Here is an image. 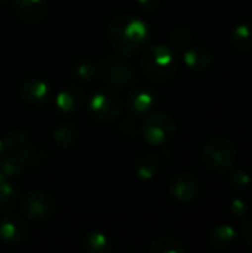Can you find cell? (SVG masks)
I'll return each instance as SVG.
<instances>
[{
	"label": "cell",
	"mask_w": 252,
	"mask_h": 253,
	"mask_svg": "<svg viewBox=\"0 0 252 253\" xmlns=\"http://www.w3.org/2000/svg\"><path fill=\"white\" fill-rule=\"evenodd\" d=\"M107 36L113 49L128 58L143 50L150 39V28L140 16L122 13L111 19Z\"/></svg>",
	"instance_id": "1"
},
{
	"label": "cell",
	"mask_w": 252,
	"mask_h": 253,
	"mask_svg": "<svg viewBox=\"0 0 252 253\" xmlns=\"http://www.w3.org/2000/svg\"><path fill=\"white\" fill-rule=\"evenodd\" d=\"M141 67L150 80L165 83L175 76L178 70V56L171 46L154 44L144 50L141 56Z\"/></svg>",
	"instance_id": "2"
},
{
	"label": "cell",
	"mask_w": 252,
	"mask_h": 253,
	"mask_svg": "<svg viewBox=\"0 0 252 253\" xmlns=\"http://www.w3.org/2000/svg\"><path fill=\"white\" fill-rule=\"evenodd\" d=\"M236 156L235 144L226 138L217 136L205 144L202 150V163L211 173L221 175L232 170Z\"/></svg>",
	"instance_id": "3"
},
{
	"label": "cell",
	"mask_w": 252,
	"mask_h": 253,
	"mask_svg": "<svg viewBox=\"0 0 252 253\" xmlns=\"http://www.w3.org/2000/svg\"><path fill=\"white\" fill-rule=\"evenodd\" d=\"M86 111L95 122H113L122 111V99L116 90L104 87L88 99Z\"/></svg>",
	"instance_id": "4"
},
{
	"label": "cell",
	"mask_w": 252,
	"mask_h": 253,
	"mask_svg": "<svg viewBox=\"0 0 252 253\" xmlns=\"http://www.w3.org/2000/svg\"><path fill=\"white\" fill-rule=\"evenodd\" d=\"M143 135L150 145L163 147L168 142H171L177 135L175 119L165 111L151 113L144 122Z\"/></svg>",
	"instance_id": "5"
},
{
	"label": "cell",
	"mask_w": 252,
	"mask_h": 253,
	"mask_svg": "<svg viewBox=\"0 0 252 253\" xmlns=\"http://www.w3.org/2000/svg\"><path fill=\"white\" fill-rule=\"evenodd\" d=\"M19 208L25 219L33 222H45L56 212V202L48 193L30 191L21 199Z\"/></svg>",
	"instance_id": "6"
},
{
	"label": "cell",
	"mask_w": 252,
	"mask_h": 253,
	"mask_svg": "<svg viewBox=\"0 0 252 253\" xmlns=\"http://www.w3.org/2000/svg\"><path fill=\"white\" fill-rule=\"evenodd\" d=\"M97 76L111 87H129L137 82L134 68L114 58H104L97 65Z\"/></svg>",
	"instance_id": "7"
},
{
	"label": "cell",
	"mask_w": 252,
	"mask_h": 253,
	"mask_svg": "<svg viewBox=\"0 0 252 253\" xmlns=\"http://www.w3.org/2000/svg\"><path fill=\"white\" fill-rule=\"evenodd\" d=\"M168 193L175 202L189 203L195 200L199 193V179L193 172H181L171 179Z\"/></svg>",
	"instance_id": "8"
},
{
	"label": "cell",
	"mask_w": 252,
	"mask_h": 253,
	"mask_svg": "<svg viewBox=\"0 0 252 253\" xmlns=\"http://www.w3.org/2000/svg\"><path fill=\"white\" fill-rule=\"evenodd\" d=\"M28 239L25 221L16 215H7L0 221V240L9 246H18Z\"/></svg>",
	"instance_id": "9"
},
{
	"label": "cell",
	"mask_w": 252,
	"mask_h": 253,
	"mask_svg": "<svg viewBox=\"0 0 252 253\" xmlns=\"http://www.w3.org/2000/svg\"><path fill=\"white\" fill-rule=\"evenodd\" d=\"M157 104V95L150 87H138L134 89L128 99H126V108L131 114L141 116L150 113Z\"/></svg>",
	"instance_id": "10"
},
{
	"label": "cell",
	"mask_w": 252,
	"mask_h": 253,
	"mask_svg": "<svg viewBox=\"0 0 252 253\" xmlns=\"http://www.w3.org/2000/svg\"><path fill=\"white\" fill-rule=\"evenodd\" d=\"M86 104V95L80 87H65L58 92L55 107L61 114H76Z\"/></svg>",
	"instance_id": "11"
},
{
	"label": "cell",
	"mask_w": 252,
	"mask_h": 253,
	"mask_svg": "<svg viewBox=\"0 0 252 253\" xmlns=\"http://www.w3.org/2000/svg\"><path fill=\"white\" fill-rule=\"evenodd\" d=\"M21 96L30 105H42L50 96V84L40 77L28 79L21 87Z\"/></svg>",
	"instance_id": "12"
},
{
	"label": "cell",
	"mask_w": 252,
	"mask_h": 253,
	"mask_svg": "<svg viewBox=\"0 0 252 253\" xmlns=\"http://www.w3.org/2000/svg\"><path fill=\"white\" fill-rule=\"evenodd\" d=\"M15 10L22 21L37 24L45 19L48 4L46 0H15Z\"/></svg>",
	"instance_id": "13"
},
{
	"label": "cell",
	"mask_w": 252,
	"mask_h": 253,
	"mask_svg": "<svg viewBox=\"0 0 252 253\" xmlns=\"http://www.w3.org/2000/svg\"><path fill=\"white\" fill-rule=\"evenodd\" d=\"M183 61L193 71H206L212 65L214 56L208 49L202 46H195L184 52Z\"/></svg>",
	"instance_id": "14"
},
{
	"label": "cell",
	"mask_w": 252,
	"mask_h": 253,
	"mask_svg": "<svg viewBox=\"0 0 252 253\" xmlns=\"http://www.w3.org/2000/svg\"><path fill=\"white\" fill-rule=\"evenodd\" d=\"M134 172L143 181L153 179L157 175V172H159V157L154 153H150V151L141 153L135 159Z\"/></svg>",
	"instance_id": "15"
},
{
	"label": "cell",
	"mask_w": 252,
	"mask_h": 253,
	"mask_svg": "<svg viewBox=\"0 0 252 253\" xmlns=\"http://www.w3.org/2000/svg\"><path fill=\"white\" fill-rule=\"evenodd\" d=\"M236 242V231L233 227L223 224L211 230L208 234V245L215 251H223Z\"/></svg>",
	"instance_id": "16"
},
{
	"label": "cell",
	"mask_w": 252,
	"mask_h": 253,
	"mask_svg": "<svg viewBox=\"0 0 252 253\" xmlns=\"http://www.w3.org/2000/svg\"><path fill=\"white\" fill-rule=\"evenodd\" d=\"M83 248L91 253H111L113 252V242L111 239L104 234L102 231H88L83 236Z\"/></svg>",
	"instance_id": "17"
},
{
	"label": "cell",
	"mask_w": 252,
	"mask_h": 253,
	"mask_svg": "<svg viewBox=\"0 0 252 253\" xmlns=\"http://www.w3.org/2000/svg\"><path fill=\"white\" fill-rule=\"evenodd\" d=\"M79 139V132L76 129V126L70 125V123H64L55 127L53 130V141L56 142L58 147L68 150L73 148L76 145Z\"/></svg>",
	"instance_id": "18"
},
{
	"label": "cell",
	"mask_w": 252,
	"mask_h": 253,
	"mask_svg": "<svg viewBox=\"0 0 252 253\" xmlns=\"http://www.w3.org/2000/svg\"><path fill=\"white\" fill-rule=\"evenodd\" d=\"M25 166L27 162L21 151H10V154L3 157V160L0 162V169L7 178L22 173L25 170Z\"/></svg>",
	"instance_id": "19"
},
{
	"label": "cell",
	"mask_w": 252,
	"mask_h": 253,
	"mask_svg": "<svg viewBox=\"0 0 252 253\" xmlns=\"http://www.w3.org/2000/svg\"><path fill=\"white\" fill-rule=\"evenodd\" d=\"M150 253H184L186 246L183 242L172 236H162L151 242Z\"/></svg>",
	"instance_id": "20"
},
{
	"label": "cell",
	"mask_w": 252,
	"mask_h": 253,
	"mask_svg": "<svg viewBox=\"0 0 252 253\" xmlns=\"http://www.w3.org/2000/svg\"><path fill=\"white\" fill-rule=\"evenodd\" d=\"M232 43L241 50H252V24L244 22L236 25L230 34Z\"/></svg>",
	"instance_id": "21"
},
{
	"label": "cell",
	"mask_w": 252,
	"mask_h": 253,
	"mask_svg": "<svg viewBox=\"0 0 252 253\" xmlns=\"http://www.w3.org/2000/svg\"><path fill=\"white\" fill-rule=\"evenodd\" d=\"M18 196H19V188L9 182V179L0 185V211L3 212H7V211H12L13 206L16 205V200H18Z\"/></svg>",
	"instance_id": "22"
},
{
	"label": "cell",
	"mask_w": 252,
	"mask_h": 253,
	"mask_svg": "<svg viewBox=\"0 0 252 253\" xmlns=\"http://www.w3.org/2000/svg\"><path fill=\"white\" fill-rule=\"evenodd\" d=\"M3 144L4 148H7L9 151H22L30 145V138L24 130L15 129L4 135Z\"/></svg>",
	"instance_id": "23"
},
{
	"label": "cell",
	"mask_w": 252,
	"mask_h": 253,
	"mask_svg": "<svg viewBox=\"0 0 252 253\" xmlns=\"http://www.w3.org/2000/svg\"><path fill=\"white\" fill-rule=\"evenodd\" d=\"M193 39V33L189 27H177L169 34V44L174 50H181L190 44Z\"/></svg>",
	"instance_id": "24"
},
{
	"label": "cell",
	"mask_w": 252,
	"mask_h": 253,
	"mask_svg": "<svg viewBox=\"0 0 252 253\" xmlns=\"http://www.w3.org/2000/svg\"><path fill=\"white\" fill-rule=\"evenodd\" d=\"M71 73L77 80H92L97 76V65L91 61H79L71 67Z\"/></svg>",
	"instance_id": "25"
},
{
	"label": "cell",
	"mask_w": 252,
	"mask_h": 253,
	"mask_svg": "<svg viewBox=\"0 0 252 253\" xmlns=\"http://www.w3.org/2000/svg\"><path fill=\"white\" fill-rule=\"evenodd\" d=\"M229 182H230V187L236 191H244V190H248L250 185H251L252 179L250 176L248 172H245L244 169H236L230 173L229 176Z\"/></svg>",
	"instance_id": "26"
},
{
	"label": "cell",
	"mask_w": 252,
	"mask_h": 253,
	"mask_svg": "<svg viewBox=\"0 0 252 253\" xmlns=\"http://www.w3.org/2000/svg\"><path fill=\"white\" fill-rule=\"evenodd\" d=\"M230 213L236 218V219H244L248 213V206L247 202H244L242 199H233L230 202Z\"/></svg>",
	"instance_id": "27"
},
{
	"label": "cell",
	"mask_w": 252,
	"mask_h": 253,
	"mask_svg": "<svg viewBox=\"0 0 252 253\" xmlns=\"http://www.w3.org/2000/svg\"><path fill=\"white\" fill-rule=\"evenodd\" d=\"M135 3L138 4L140 9H143L146 12H153L159 7L160 0H135Z\"/></svg>",
	"instance_id": "28"
},
{
	"label": "cell",
	"mask_w": 252,
	"mask_h": 253,
	"mask_svg": "<svg viewBox=\"0 0 252 253\" xmlns=\"http://www.w3.org/2000/svg\"><path fill=\"white\" fill-rule=\"evenodd\" d=\"M242 236H244L247 245L252 248V218L248 219V221H245V224L242 227Z\"/></svg>",
	"instance_id": "29"
},
{
	"label": "cell",
	"mask_w": 252,
	"mask_h": 253,
	"mask_svg": "<svg viewBox=\"0 0 252 253\" xmlns=\"http://www.w3.org/2000/svg\"><path fill=\"white\" fill-rule=\"evenodd\" d=\"M7 179H9V178H7V176H6V175L3 173V170L0 169V185H1V184H4V182H6Z\"/></svg>",
	"instance_id": "30"
},
{
	"label": "cell",
	"mask_w": 252,
	"mask_h": 253,
	"mask_svg": "<svg viewBox=\"0 0 252 253\" xmlns=\"http://www.w3.org/2000/svg\"><path fill=\"white\" fill-rule=\"evenodd\" d=\"M3 150H4V144H3V139H0V156L3 153Z\"/></svg>",
	"instance_id": "31"
}]
</instances>
